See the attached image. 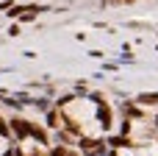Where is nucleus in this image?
<instances>
[{"instance_id": "nucleus-3", "label": "nucleus", "mask_w": 158, "mask_h": 156, "mask_svg": "<svg viewBox=\"0 0 158 156\" xmlns=\"http://www.w3.org/2000/svg\"><path fill=\"white\" fill-rule=\"evenodd\" d=\"M8 151H11V140H8V137L0 131V156H6Z\"/></svg>"}, {"instance_id": "nucleus-2", "label": "nucleus", "mask_w": 158, "mask_h": 156, "mask_svg": "<svg viewBox=\"0 0 158 156\" xmlns=\"http://www.w3.org/2000/svg\"><path fill=\"white\" fill-rule=\"evenodd\" d=\"M114 156H139V151L131 148V145H119V148L114 151Z\"/></svg>"}, {"instance_id": "nucleus-1", "label": "nucleus", "mask_w": 158, "mask_h": 156, "mask_svg": "<svg viewBox=\"0 0 158 156\" xmlns=\"http://www.w3.org/2000/svg\"><path fill=\"white\" fill-rule=\"evenodd\" d=\"M61 114H64L72 126L81 128L83 123H89V120L97 117V103L89 100V98H69V100L61 106Z\"/></svg>"}]
</instances>
